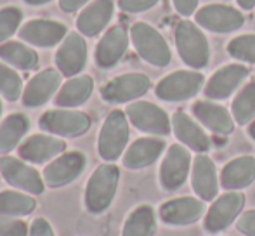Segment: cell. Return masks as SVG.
Segmentation results:
<instances>
[{
	"label": "cell",
	"instance_id": "cell-1",
	"mask_svg": "<svg viewBox=\"0 0 255 236\" xmlns=\"http://www.w3.org/2000/svg\"><path fill=\"white\" fill-rule=\"evenodd\" d=\"M175 47L182 63L193 70H203L210 63V44L207 35L196 23L182 19L174 31Z\"/></svg>",
	"mask_w": 255,
	"mask_h": 236
},
{
	"label": "cell",
	"instance_id": "cell-2",
	"mask_svg": "<svg viewBox=\"0 0 255 236\" xmlns=\"http://www.w3.org/2000/svg\"><path fill=\"white\" fill-rule=\"evenodd\" d=\"M120 182V169L113 163H103L94 170L85 188V207L98 216L110 209Z\"/></svg>",
	"mask_w": 255,
	"mask_h": 236
},
{
	"label": "cell",
	"instance_id": "cell-3",
	"mask_svg": "<svg viewBox=\"0 0 255 236\" xmlns=\"http://www.w3.org/2000/svg\"><path fill=\"white\" fill-rule=\"evenodd\" d=\"M130 40L135 52L141 56L146 63L156 68H165L172 61V51L168 47L163 35L151 24L139 21L130 28Z\"/></svg>",
	"mask_w": 255,
	"mask_h": 236
},
{
	"label": "cell",
	"instance_id": "cell-4",
	"mask_svg": "<svg viewBox=\"0 0 255 236\" xmlns=\"http://www.w3.org/2000/svg\"><path fill=\"white\" fill-rule=\"evenodd\" d=\"M130 137L127 113L113 110L104 120L98 139V151L104 162H115L125 153Z\"/></svg>",
	"mask_w": 255,
	"mask_h": 236
},
{
	"label": "cell",
	"instance_id": "cell-5",
	"mask_svg": "<svg viewBox=\"0 0 255 236\" xmlns=\"http://www.w3.org/2000/svg\"><path fill=\"white\" fill-rule=\"evenodd\" d=\"M203 87L205 77L198 70H177L158 82L154 94L165 103H182L198 96Z\"/></svg>",
	"mask_w": 255,
	"mask_h": 236
},
{
	"label": "cell",
	"instance_id": "cell-6",
	"mask_svg": "<svg viewBox=\"0 0 255 236\" xmlns=\"http://www.w3.org/2000/svg\"><path fill=\"white\" fill-rule=\"evenodd\" d=\"M127 118L137 130L165 137L172 130V120L163 108L149 101H134L127 106Z\"/></svg>",
	"mask_w": 255,
	"mask_h": 236
},
{
	"label": "cell",
	"instance_id": "cell-7",
	"mask_svg": "<svg viewBox=\"0 0 255 236\" xmlns=\"http://www.w3.org/2000/svg\"><path fill=\"white\" fill-rule=\"evenodd\" d=\"M195 21L200 28L212 33H233L245 24V16L228 3H208L196 10Z\"/></svg>",
	"mask_w": 255,
	"mask_h": 236
},
{
	"label": "cell",
	"instance_id": "cell-8",
	"mask_svg": "<svg viewBox=\"0 0 255 236\" xmlns=\"http://www.w3.org/2000/svg\"><path fill=\"white\" fill-rule=\"evenodd\" d=\"M193 158L184 144H172L160 165V184L165 191H177L191 174Z\"/></svg>",
	"mask_w": 255,
	"mask_h": 236
},
{
	"label": "cell",
	"instance_id": "cell-9",
	"mask_svg": "<svg viewBox=\"0 0 255 236\" xmlns=\"http://www.w3.org/2000/svg\"><path fill=\"white\" fill-rule=\"evenodd\" d=\"M245 195L242 191H226L208 209L207 216L203 219V228L208 233H222L231 226L235 221H238L243 207H245Z\"/></svg>",
	"mask_w": 255,
	"mask_h": 236
},
{
	"label": "cell",
	"instance_id": "cell-10",
	"mask_svg": "<svg viewBox=\"0 0 255 236\" xmlns=\"http://www.w3.org/2000/svg\"><path fill=\"white\" fill-rule=\"evenodd\" d=\"M151 87V80L144 73L118 75L103 85L101 98L110 105H122L142 98Z\"/></svg>",
	"mask_w": 255,
	"mask_h": 236
},
{
	"label": "cell",
	"instance_id": "cell-11",
	"mask_svg": "<svg viewBox=\"0 0 255 236\" xmlns=\"http://www.w3.org/2000/svg\"><path fill=\"white\" fill-rule=\"evenodd\" d=\"M92 120L87 113L75 110H49L40 118L42 130L61 137H78L91 128Z\"/></svg>",
	"mask_w": 255,
	"mask_h": 236
},
{
	"label": "cell",
	"instance_id": "cell-12",
	"mask_svg": "<svg viewBox=\"0 0 255 236\" xmlns=\"http://www.w3.org/2000/svg\"><path fill=\"white\" fill-rule=\"evenodd\" d=\"M250 70L242 63H233L226 64V66L219 68L205 84L203 92L207 99L212 101H222L228 99L235 94L240 89V85L249 78Z\"/></svg>",
	"mask_w": 255,
	"mask_h": 236
},
{
	"label": "cell",
	"instance_id": "cell-13",
	"mask_svg": "<svg viewBox=\"0 0 255 236\" xmlns=\"http://www.w3.org/2000/svg\"><path fill=\"white\" fill-rule=\"evenodd\" d=\"M0 174L7 184L14 186L21 191L31 193V195L44 193V177L33 167L26 165L23 160L14 158V156H0Z\"/></svg>",
	"mask_w": 255,
	"mask_h": 236
},
{
	"label": "cell",
	"instance_id": "cell-14",
	"mask_svg": "<svg viewBox=\"0 0 255 236\" xmlns=\"http://www.w3.org/2000/svg\"><path fill=\"white\" fill-rule=\"evenodd\" d=\"M87 158L80 151H66L54 158L44 169V181L51 188H63L82 176Z\"/></svg>",
	"mask_w": 255,
	"mask_h": 236
},
{
	"label": "cell",
	"instance_id": "cell-15",
	"mask_svg": "<svg viewBox=\"0 0 255 236\" xmlns=\"http://www.w3.org/2000/svg\"><path fill=\"white\" fill-rule=\"evenodd\" d=\"M205 202L195 196H179L165 202L158 216L168 226H189L198 223L205 214Z\"/></svg>",
	"mask_w": 255,
	"mask_h": 236
},
{
	"label": "cell",
	"instance_id": "cell-16",
	"mask_svg": "<svg viewBox=\"0 0 255 236\" xmlns=\"http://www.w3.org/2000/svg\"><path fill=\"white\" fill-rule=\"evenodd\" d=\"M87 64V42L82 33H68L56 52V66L64 77H77Z\"/></svg>",
	"mask_w": 255,
	"mask_h": 236
},
{
	"label": "cell",
	"instance_id": "cell-17",
	"mask_svg": "<svg viewBox=\"0 0 255 236\" xmlns=\"http://www.w3.org/2000/svg\"><path fill=\"white\" fill-rule=\"evenodd\" d=\"M66 24L52 19H31L28 23H24L19 30L21 40L44 49L61 44L66 38Z\"/></svg>",
	"mask_w": 255,
	"mask_h": 236
},
{
	"label": "cell",
	"instance_id": "cell-18",
	"mask_svg": "<svg viewBox=\"0 0 255 236\" xmlns=\"http://www.w3.org/2000/svg\"><path fill=\"white\" fill-rule=\"evenodd\" d=\"M191 186L196 196L203 202H212L214 198H217L221 179L217 176V167L214 160L205 153H198L193 158Z\"/></svg>",
	"mask_w": 255,
	"mask_h": 236
},
{
	"label": "cell",
	"instance_id": "cell-19",
	"mask_svg": "<svg viewBox=\"0 0 255 236\" xmlns=\"http://www.w3.org/2000/svg\"><path fill=\"white\" fill-rule=\"evenodd\" d=\"M172 132L188 149L196 153H207L212 148V141L203 130L202 123L184 112H175L172 115Z\"/></svg>",
	"mask_w": 255,
	"mask_h": 236
},
{
	"label": "cell",
	"instance_id": "cell-20",
	"mask_svg": "<svg viewBox=\"0 0 255 236\" xmlns=\"http://www.w3.org/2000/svg\"><path fill=\"white\" fill-rule=\"evenodd\" d=\"M61 85V71L47 68V70L37 73L23 91V105L26 108H38L45 103L51 101V98L57 92Z\"/></svg>",
	"mask_w": 255,
	"mask_h": 236
},
{
	"label": "cell",
	"instance_id": "cell-21",
	"mask_svg": "<svg viewBox=\"0 0 255 236\" xmlns=\"http://www.w3.org/2000/svg\"><path fill=\"white\" fill-rule=\"evenodd\" d=\"M128 49V33L124 26L110 28L96 47V64L103 70L117 66Z\"/></svg>",
	"mask_w": 255,
	"mask_h": 236
},
{
	"label": "cell",
	"instance_id": "cell-22",
	"mask_svg": "<svg viewBox=\"0 0 255 236\" xmlns=\"http://www.w3.org/2000/svg\"><path fill=\"white\" fill-rule=\"evenodd\" d=\"M191 112L203 127H207L208 130L215 132V134L228 135L235 130L236 121L233 118V113L219 103L208 101V99L196 101L191 106Z\"/></svg>",
	"mask_w": 255,
	"mask_h": 236
},
{
	"label": "cell",
	"instance_id": "cell-23",
	"mask_svg": "<svg viewBox=\"0 0 255 236\" xmlns=\"http://www.w3.org/2000/svg\"><path fill=\"white\" fill-rule=\"evenodd\" d=\"M66 149V142L63 139L52 137V135L35 134L30 135L23 144L19 146L17 153L24 162L30 163H45L52 158L63 155Z\"/></svg>",
	"mask_w": 255,
	"mask_h": 236
},
{
	"label": "cell",
	"instance_id": "cell-24",
	"mask_svg": "<svg viewBox=\"0 0 255 236\" xmlns=\"http://www.w3.org/2000/svg\"><path fill=\"white\" fill-rule=\"evenodd\" d=\"M165 149L161 137H139L125 149L124 165L130 170H141L153 165Z\"/></svg>",
	"mask_w": 255,
	"mask_h": 236
},
{
	"label": "cell",
	"instance_id": "cell-25",
	"mask_svg": "<svg viewBox=\"0 0 255 236\" xmlns=\"http://www.w3.org/2000/svg\"><path fill=\"white\" fill-rule=\"evenodd\" d=\"M221 186L226 191H242L255 181V158L243 155L233 158L221 170Z\"/></svg>",
	"mask_w": 255,
	"mask_h": 236
},
{
	"label": "cell",
	"instance_id": "cell-26",
	"mask_svg": "<svg viewBox=\"0 0 255 236\" xmlns=\"http://www.w3.org/2000/svg\"><path fill=\"white\" fill-rule=\"evenodd\" d=\"M113 0H94L77 17L78 31L85 37H96L108 26V23L113 17Z\"/></svg>",
	"mask_w": 255,
	"mask_h": 236
},
{
	"label": "cell",
	"instance_id": "cell-27",
	"mask_svg": "<svg viewBox=\"0 0 255 236\" xmlns=\"http://www.w3.org/2000/svg\"><path fill=\"white\" fill-rule=\"evenodd\" d=\"M94 91V80L89 75H80L68 80L56 94V103L59 108H77L89 101Z\"/></svg>",
	"mask_w": 255,
	"mask_h": 236
},
{
	"label": "cell",
	"instance_id": "cell-28",
	"mask_svg": "<svg viewBox=\"0 0 255 236\" xmlns=\"http://www.w3.org/2000/svg\"><path fill=\"white\" fill-rule=\"evenodd\" d=\"M30 128V120L23 113H12L0 123V155L10 153Z\"/></svg>",
	"mask_w": 255,
	"mask_h": 236
},
{
	"label": "cell",
	"instance_id": "cell-29",
	"mask_svg": "<svg viewBox=\"0 0 255 236\" xmlns=\"http://www.w3.org/2000/svg\"><path fill=\"white\" fill-rule=\"evenodd\" d=\"M156 214L151 205H139L128 214L122 230V236H154Z\"/></svg>",
	"mask_w": 255,
	"mask_h": 236
},
{
	"label": "cell",
	"instance_id": "cell-30",
	"mask_svg": "<svg viewBox=\"0 0 255 236\" xmlns=\"http://www.w3.org/2000/svg\"><path fill=\"white\" fill-rule=\"evenodd\" d=\"M0 59L5 61L7 64L17 68V70L30 71L38 66V56L28 45L21 44L16 40H7L5 44L0 45Z\"/></svg>",
	"mask_w": 255,
	"mask_h": 236
},
{
	"label": "cell",
	"instance_id": "cell-31",
	"mask_svg": "<svg viewBox=\"0 0 255 236\" xmlns=\"http://www.w3.org/2000/svg\"><path fill=\"white\" fill-rule=\"evenodd\" d=\"M231 113L236 123L249 125L255 120V80L243 85L231 103Z\"/></svg>",
	"mask_w": 255,
	"mask_h": 236
},
{
	"label": "cell",
	"instance_id": "cell-32",
	"mask_svg": "<svg viewBox=\"0 0 255 236\" xmlns=\"http://www.w3.org/2000/svg\"><path fill=\"white\" fill-rule=\"evenodd\" d=\"M37 207L35 198L26 193L2 191L0 193V216L5 217H24L31 214Z\"/></svg>",
	"mask_w": 255,
	"mask_h": 236
},
{
	"label": "cell",
	"instance_id": "cell-33",
	"mask_svg": "<svg viewBox=\"0 0 255 236\" xmlns=\"http://www.w3.org/2000/svg\"><path fill=\"white\" fill-rule=\"evenodd\" d=\"M228 54L240 63L255 64V33H245L231 38L228 44Z\"/></svg>",
	"mask_w": 255,
	"mask_h": 236
},
{
	"label": "cell",
	"instance_id": "cell-34",
	"mask_svg": "<svg viewBox=\"0 0 255 236\" xmlns=\"http://www.w3.org/2000/svg\"><path fill=\"white\" fill-rule=\"evenodd\" d=\"M0 96H3L10 103L23 98V82H21V77L10 66L2 63H0Z\"/></svg>",
	"mask_w": 255,
	"mask_h": 236
},
{
	"label": "cell",
	"instance_id": "cell-35",
	"mask_svg": "<svg viewBox=\"0 0 255 236\" xmlns=\"http://www.w3.org/2000/svg\"><path fill=\"white\" fill-rule=\"evenodd\" d=\"M23 21V12L19 7H3L0 9V45L5 44L17 30Z\"/></svg>",
	"mask_w": 255,
	"mask_h": 236
},
{
	"label": "cell",
	"instance_id": "cell-36",
	"mask_svg": "<svg viewBox=\"0 0 255 236\" xmlns=\"http://www.w3.org/2000/svg\"><path fill=\"white\" fill-rule=\"evenodd\" d=\"M30 228L24 221L0 216V236H28Z\"/></svg>",
	"mask_w": 255,
	"mask_h": 236
},
{
	"label": "cell",
	"instance_id": "cell-37",
	"mask_svg": "<svg viewBox=\"0 0 255 236\" xmlns=\"http://www.w3.org/2000/svg\"><path fill=\"white\" fill-rule=\"evenodd\" d=\"M161 0H118V7L120 10L128 14H137V12H144L149 10L156 5Z\"/></svg>",
	"mask_w": 255,
	"mask_h": 236
},
{
	"label": "cell",
	"instance_id": "cell-38",
	"mask_svg": "<svg viewBox=\"0 0 255 236\" xmlns=\"http://www.w3.org/2000/svg\"><path fill=\"white\" fill-rule=\"evenodd\" d=\"M236 228L245 236H255V209L243 212L236 221Z\"/></svg>",
	"mask_w": 255,
	"mask_h": 236
},
{
	"label": "cell",
	"instance_id": "cell-39",
	"mask_svg": "<svg viewBox=\"0 0 255 236\" xmlns=\"http://www.w3.org/2000/svg\"><path fill=\"white\" fill-rule=\"evenodd\" d=\"M28 236H54V230L52 226L47 223V219L44 217H38L31 223L30 226V235Z\"/></svg>",
	"mask_w": 255,
	"mask_h": 236
},
{
	"label": "cell",
	"instance_id": "cell-40",
	"mask_svg": "<svg viewBox=\"0 0 255 236\" xmlns=\"http://www.w3.org/2000/svg\"><path fill=\"white\" fill-rule=\"evenodd\" d=\"M198 2L200 0H172V3H174L177 14L184 16V19L188 16H193V14L198 10Z\"/></svg>",
	"mask_w": 255,
	"mask_h": 236
},
{
	"label": "cell",
	"instance_id": "cell-41",
	"mask_svg": "<svg viewBox=\"0 0 255 236\" xmlns=\"http://www.w3.org/2000/svg\"><path fill=\"white\" fill-rule=\"evenodd\" d=\"M87 2H91V0H59V7L64 12H75L80 7H84Z\"/></svg>",
	"mask_w": 255,
	"mask_h": 236
},
{
	"label": "cell",
	"instance_id": "cell-42",
	"mask_svg": "<svg viewBox=\"0 0 255 236\" xmlns=\"http://www.w3.org/2000/svg\"><path fill=\"white\" fill-rule=\"evenodd\" d=\"M236 2H238V5L245 10H252L255 7V0H236Z\"/></svg>",
	"mask_w": 255,
	"mask_h": 236
},
{
	"label": "cell",
	"instance_id": "cell-43",
	"mask_svg": "<svg viewBox=\"0 0 255 236\" xmlns=\"http://www.w3.org/2000/svg\"><path fill=\"white\" fill-rule=\"evenodd\" d=\"M28 5H45V3L52 2V0H24Z\"/></svg>",
	"mask_w": 255,
	"mask_h": 236
},
{
	"label": "cell",
	"instance_id": "cell-44",
	"mask_svg": "<svg viewBox=\"0 0 255 236\" xmlns=\"http://www.w3.org/2000/svg\"><path fill=\"white\" fill-rule=\"evenodd\" d=\"M247 132H249V135L255 141V120L252 121V123H249V128H247Z\"/></svg>",
	"mask_w": 255,
	"mask_h": 236
},
{
	"label": "cell",
	"instance_id": "cell-45",
	"mask_svg": "<svg viewBox=\"0 0 255 236\" xmlns=\"http://www.w3.org/2000/svg\"><path fill=\"white\" fill-rule=\"evenodd\" d=\"M0 115H2V103H0Z\"/></svg>",
	"mask_w": 255,
	"mask_h": 236
}]
</instances>
